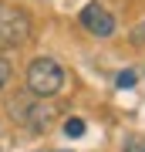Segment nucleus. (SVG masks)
Listing matches in <instances>:
<instances>
[{
    "label": "nucleus",
    "mask_w": 145,
    "mask_h": 152,
    "mask_svg": "<svg viewBox=\"0 0 145 152\" xmlns=\"http://www.w3.org/2000/svg\"><path fill=\"white\" fill-rule=\"evenodd\" d=\"M7 115H10L14 122H20L27 125V129H47V125L58 118V105H51V102H44V98L37 95H31V91H17L7 98Z\"/></svg>",
    "instance_id": "1"
},
{
    "label": "nucleus",
    "mask_w": 145,
    "mask_h": 152,
    "mask_svg": "<svg viewBox=\"0 0 145 152\" xmlns=\"http://www.w3.org/2000/svg\"><path fill=\"white\" fill-rule=\"evenodd\" d=\"M64 68L58 64L54 58H34L27 64V91L37 98H51L64 88Z\"/></svg>",
    "instance_id": "2"
},
{
    "label": "nucleus",
    "mask_w": 145,
    "mask_h": 152,
    "mask_svg": "<svg viewBox=\"0 0 145 152\" xmlns=\"http://www.w3.org/2000/svg\"><path fill=\"white\" fill-rule=\"evenodd\" d=\"M31 37V14L17 4L0 0V48H17Z\"/></svg>",
    "instance_id": "3"
},
{
    "label": "nucleus",
    "mask_w": 145,
    "mask_h": 152,
    "mask_svg": "<svg viewBox=\"0 0 145 152\" xmlns=\"http://www.w3.org/2000/svg\"><path fill=\"white\" fill-rule=\"evenodd\" d=\"M81 24H85V31L95 34V37H111L115 27H118L115 14L108 10V7H101V4H88L85 10H81Z\"/></svg>",
    "instance_id": "4"
},
{
    "label": "nucleus",
    "mask_w": 145,
    "mask_h": 152,
    "mask_svg": "<svg viewBox=\"0 0 145 152\" xmlns=\"http://www.w3.org/2000/svg\"><path fill=\"white\" fill-rule=\"evenodd\" d=\"M85 129H88L85 118H68V122H64V135H68V139H81Z\"/></svg>",
    "instance_id": "5"
},
{
    "label": "nucleus",
    "mask_w": 145,
    "mask_h": 152,
    "mask_svg": "<svg viewBox=\"0 0 145 152\" xmlns=\"http://www.w3.org/2000/svg\"><path fill=\"white\" fill-rule=\"evenodd\" d=\"M115 85H118V88H135V85H138V75H135V71H118Z\"/></svg>",
    "instance_id": "6"
},
{
    "label": "nucleus",
    "mask_w": 145,
    "mask_h": 152,
    "mask_svg": "<svg viewBox=\"0 0 145 152\" xmlns=\"http://www.w3.org/2000/svg\"><path fill=\"white\" fill-rule=\"evenodd\" d=\"M10 78H14V68H10V61H7V58H0V91H4L7 85H10Z\"/></svg>",
    "instance_id": "7"
},
{
    "label": "nucleus",
    "mask_w": 145,
    "mask_h": 152,
    "mask_svg": "<svg viewBox=\"0 0 145 152\" xmlns=\"http://www.w3.org/2000/svg\"><path fill=\"white\" fill-rule=\"evenodd\" d=\"M132 44H138V48H145V17H142L138 24H135V27H132Z\"/></svg>",
    "instance_id": "8"
},
{
    "label": "nucleus",
    "mask_w": 145,
    "mask_h": 152,
    "mask_svg": "<svg viewBox=\"0 0 145 152\" xmlns=\"http://www.w3.org/2000/svg\"><path fill=\"white\" fill-rule=\"evenodd\" d=\"M122 152H145V142H128Z\"/></svg>",
    "instance_id": "9"
}]
</instances>
